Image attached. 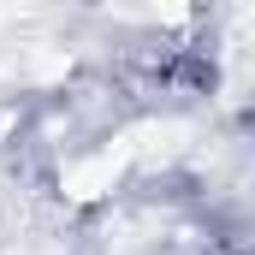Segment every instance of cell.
<instances>
[{"instance_id": "obj_1", "label": "cell", "mask_w": 255, "mask_h": 255, "mask_svg": "<svg viewBox=\"0 0 255 255\" xmlns=\"http://www.w3.org/2000/svg\"><path fill=\"white\" fill-rule=\"evenodd\" d=\"M125 178V148H83L60 166V196L65 202H101Z\"/></svg>"}]
</instances>
